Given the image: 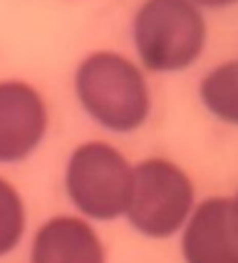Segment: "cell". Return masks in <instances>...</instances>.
Returning a JSON list of instances; mask_svg holds the SVG:
<instances>
[{"label":"cell","mask_w":238,"mask_h":263,"mask_svg":"<svg viewBox=\"0 0 238 263\" xmlns=\"http://www.w3.org/2000/svg\"><path fill=\"white\" fill-rule=\"evenodd\" d=\"M49 127L43 95L25 80H0V162L29 158Z\"/></svg>","instance_id":"5"},{"label":"cell","mask_w":238,"mask_h":263,"mask_svg":"<svg viewBox=\"0 0 238 263\" xmlns=\"http://www.w3.org/2000/svg\"><path fill=\"white\" fill-rule=\"evenodd\" d=\"M199 101L220 121L238 125V60L213 66L199 82Z\"/></svg>","instance_id":"8"},{"label":"cell","mask_w":238,"mask_h":263,"mask_svg":"<svg viewBox=\"0 0 238 263\" xmlns=\"http://www.w3.org/2000/svg\"><path fill=\"white\" fill-rule=\"evenodd\" d=\"M232 201H234V208H236V214H238V193L232 197Z\"/></svg>","instance_id":"11"},{"label":"cell","mask_w":238,"mask_h":263,"mask_svg":"<svg viewBox=\"0 0 238 263\" xmlns=\"http://www.w3.org/2000/svg\"><path fill=\"white\" fill-rule=\"evenodd\" d=\"M25 201L16 187L0 177V257L12 253L25 234Z\"/></svg>","instance_id":"9"},{"label":"cell","mask_w":238,"mask_h":263,"mask_svg":"<svg viewBox=\"0 0 238 263\" xmlns=\"http://www.w3.org/2000/svg\"><path fill=\"white\" fill-rule=\"evenodd\" d=\"M193 210V181L176 162L150 156L133 166L125 216L140 234L148 238H168L185 228Z\"/></svg>","instance_id":"4"},{"label":"cell","mask_w":238,"mask_h":263,"mask_svg":"<svg viewBox=\"0 0 238 263\" xmlns=\"http://www.w3.org/2000/svg\"><path fill=\"white\" fill-rule=\"evenodd\" d=\"M193 4H197L201 10L203 8H228L232 4H238V0H191Z\"/></svg>","instance_id":"10"},{"label":"cell","mask_w":238,"mask_h":263,"mask_svg":"<svg viewBox=\"0 0 238 263\" xmlns=\"http://www.w3.org/2000/svg\"><path fill=\"white\" fill-rule=\"evenodd\" d=\"M185 263H238V214L232 197H207L183 228Z\"/></svg>","instance_id":"6"},{"label":"cell","mask_w":238,"mask_h":263,"mask_svg":"<svg viewBox=\"0 0 238 263\" xmlns=\"http://www.w3.org/2000/svg\"><path fill=\"white\" fill-rule=\"evenodd\" d=\"M131 43L144 70L183 72L201 58L207 43L203 10L191 0H144L131 18Z\"/></svg>","instance_id":"2"},{"label":"cell","mask_w":238,"mask_h":263,"mask_svg":"<svg viewBox=\"0 0 238 263\" xmlns=\"http://www.w3.org/2000/svg\"><path fill=\"white\" fill-rule=\"evenodd\" d=\"M133 183V164L105 140L78 144L68 156L64 185L74 208L98 222L125 216Z\"/></svg>","instance_id":"3"},{"label":"cell","mask_w":238,"mask_h":263,"mask_svg":"<svg viewBox=\"0 0 238 263\" xmlns=\"http://www.w3.org/2000/svg\"><path fill=\"white\" fill-rule=\"evenodd\" d=\"M74 95L96 125L115 134L140 129L152 111L144 68L113 49H96L78 62Z\"/></svg>","instance_id":"1"},{"label":"cell","mask_w":238,"mask_h":263,"mask_svg":"<svg viewBox=\"0 0 238 263\" xmlns=\"http://www.w3.org/2000/svg\"><path fill=\"white\" fill-rule=\"evenodd\" d=\"M31 263H107V255L84 218L53 216L33 236Z\"/></svg>","instance_id":"7"}]
</instances>
